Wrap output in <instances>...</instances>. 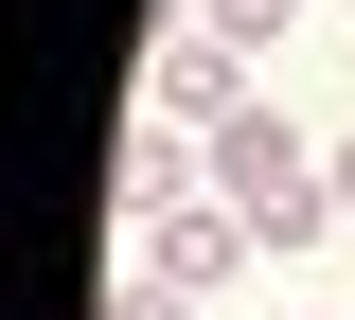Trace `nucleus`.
Segmentation results:
<instances>
[{"label":"nucleus","mask_w":355,"mask_h":320,"mask_svg":"<svg viewBox=\"0 0 355 320\" xmlns=\"http://www.w3.org/2000/svg\"><path fill=\"white\" fill-rule=\"evenodd\" d=\"M125 249H142V267H160V285H178V303H231V285H249V267H266V249H249V214H231V196H214V178L178 196V214H142V231H125Z\"/></svg>","instance_id":"obj_1"},{"label":"nucleus","mask_w":355,"mask_h":320,"mask_svg":"<svg viewBox=\"0 0 355 320\" xmlns=\"http://www.w3.org/2000/svg\"><path fill=\"white\" fill-rule=\"evenodd\" d=\"M196 160H214V196H284V178H320V125H302V107H266V90H249V107H231L214 142H196Z\"/></svg>","instance_id":"obj_2"},{"label":"nucleus","mask_w":355,"mask_h":320,"mask_svg":"<svg viewBox=\"0 0 355 320\" xmlns=\"http://www.w3.org/2000/svg\"><path fill=\"white\" fill-rule=\"evenodd\" d=\"M142 107H160V125H196V142H214L231 107H249V53H231V36H196V18H178V36H160V71H142Z\"/></svg>","instance_id":"obj_3"},{"label":"nucleus","mask_w":355,"mask_h":320,"mask_svg":"<svg viewBox=\"0 0 355 320\" xmlns=\"http://www.w3.org/2000/svg\"><path fill=\"white\" fill-rule=\"evenodd\" d=\"M196 36H231V53H284V36H302V0H196Z\"/></svg>","instance_id":"obj_4"},{"label":"nucleus","mask_w":355,"mask_h":320,"mask_svg":"<svg viewBox=\"0 0 355 320\" xmlns=\"http://www.w3.org/2000/svg\"><path fill=\"white\" fill-rule=\"evenodd\" d=\"M107 320H214V303H178V285H160V267L125 249V285H107Z\"/></svg>","instance_id":"obj_5"},{"label":"nucleus","mask_w":355,"mask_h":320,"mask_svg":"<svg viewBox=\"0 0 355 320\" xmlns=\"http://www.w3.org/2000/svg\"><path fill=\"white\" fill-rule=\"evenodd\" d=\"M320 178H338V214H355V125H338V142H320Z\"/></svg>","instance_id":"obj_6"},{"label":"nucleus","mask_w":355,"mask_h":320,"mask_svg":"<svg viewBox=\"0 0 355 320\" xmlns=\"http://www.w3.org/2000/svg\"><path fill=\"white\" fill-rule=\"evenodd\" d=\"M338 320H355V303H338Z\"/></svg>","instance_id":"obj_7"}]
</instances>
